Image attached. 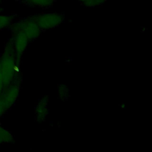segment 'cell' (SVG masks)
Masks as SVG:
<instances>
[{
    "mask_svg": "<svg viewBox=\"0 0 152 152\" xmlns=\"http://www.w3.org/2000/svg\"><path fill=\"white\" fill-rule=\"evenodd\" d=\"M59 91H60L59 94L60 96H62V98H64V97H66V95L67 94V90L65 86H62V87L59 90Z\"/></svg>",
    "mask_w": 152,
    "mask_h": 152,
    "instance_id": "8fae6325",
    "label": "cell"
},
{
    "mask_svg": "<svg viewBox=\"0 0 152 152\" xmlns=\"http://www.w3.org/2000/svg\"><path fill=\"white\" fill-rule=\"evenodd\" d=\"M13 34L14 37L12 39V41L17 63L18 65H19L21 56L25 51L30 40L23 31H19L14 32Z\"/></svg>",
    "mask_w": 152,
    "mask_h": 152,
    "instance_id": "5b68a950",
    "label": "cell"
},
{
    "mask_svg": "<svg viewBox=\"0 0 152 152\" xmlns=\"http://www.w3.org/2000/svg\"><path fill=\"white\" fill-rule=\"evenodd\" d=\"M1 9H0V12H1Z\"/></svg>",
    "mask_w": 152,
    "mask_h": 152,
    "instance_id": "4fadbf2b",
    "label": "cell"
},
{
    "mask_svg": "<svg viewBox=\"0 0 152 152\" xmlns=\"http://www.w3.org/2000/svg\"><path fill=\"white\" fill-rule=\"evenodd\" d=\"M33 17L41 30L54 28L64 21L63 15L57 12L42 13Z\"/></svg>",
    "mask_w": 152,
    "mask_h": 152,
    "instance_id": "277c9868",
    "label": "cell"
},
{
    "mask_svg": "<svg viewBox=\"0 0 152 152\" xmlns=\"http://www.w3.org/2000/svg\"><path fill=\"white\" fill-rule=\"evenodd\" d=\"M86 7H94L103 4L106 0H77Z\"/></svg>",
    "mask_w": 152,
    "mask_h": 152,
    "instance_id": "30bf717a",
    "label": "cell"
},
{
    "mask_svg": "<svg viewBox=\"0 0 152 152\" xmlns=\"http://www.w3.org/2000/svg\"><path fill=\"white\" fill-rule=\"evenodd\" d=\"M13 33L23 31L29 40L37 38L41 34V29L35 21L33 17H29L17 22L12 26Z\"/></svg>",
    "mask_w": 152,
    "mask_h": 152,
    "instance_id": "3957f363",
    "label": "cell"
},
{
    "mask_svg": "<svg viewBox=\"0 0 152 152\" xmlns=\"http://www.w3.org/2000/svg\"><path fill=\"white\" fill-rule=\"evenodd\" d=\"M29 4L37 7H49L53 5L54 0H26Z\"/></svg>",
    "mask_w": 152,
    "mask_h": 152,
    "instance_id": "9c48e42d",
    "label": "cell"
},
{
    "mask_svg": "<svg viewBox=\"0 0 152 152\" xmlns=\"http://www.w3.org/2000/svg\"><path fill=\"white\" fill-rule=\"evenodd\" d=\"M20 86L13 81L4 87L0 96V118L14 104L19 95Z\"/></svg>",
    "mask_w": 152,
    "mask_h": 152,
    "instance_id": "7a4b0ae2",
    "label": "cell"
},
{
    "mask_svg": "<svg viewBox=\"0 0 152 152\" xmlns=\"http://www.w3.org/2000/svg\"><path fill=\"white\" fill-rule=\"evenodd\" d=\"M18 65L12 41L11 40L7 43L0 57V73L5 87L14 81Z\"/></svg>",
    "mask_w": 152,
    "mask_h": 152,
    "instance_id": "6da1fadb",
    "label": "cell"
},
{
    "mask_svg": "<svg viewBox=\"0 0 152 152\" xmlns=\"http://www.w3.org/2000/svg\"><path fill=\"white\" fill-rule=\"evenodd\" d=\"M13 15L0 14V30L5 28L11 25L13 21Z\"/></svg>",
    "mask_w": 152,
    "mask_h": 152,
    "instance_id": "ba28073f",
    "label": "cell"
},
{
    "mask_svg": "<svg viewBox=\"0 0 152 152\" xmlns=\"http://www.w3.org/2000/svg\"><path fill=\"white\" fill-rule=\"evenodd\" d=\"M5 86H4V81H3V79H2V75L0 73V96L1 95L3 90H4V88Z\"/></svg>",
    "mask_w": 152,
    "mask_h": 152,
    "instance_id": "7c38bea8",
    "label": "cell"
},
{
    "mask_svg": "<svg viewBox=\"0 0 152 152\" xmlns=\"http://www.w3.org/2000/svg\"><path fill=\"white\" fill-rule=\"evenodd\" d=\"M13 140L12 134L2 126L0 125V144L2 143H10Z\"/></svg>",
    "mask_w": 152,
    "mask_h": 152,
    "instance_id": "52a82bcc",
    "label": "cell"
},
{
    "mask_svg": "<svg viewBox=\"0 0 152 152\" xmlns=\"http://www.w3.org/2000/svg\"><path fill=\"white\" fill-rule=\"evenodd\" d=\"M48 102L45 98L42 99L37 105L36 109V115L37 119L39 121H44L48 114Z\"/></svg>",
    "mask_w": 152,
    "mask_h": 152,
    "instance_id": "8992f818",
    "label": "cell"
}]
</instances>
